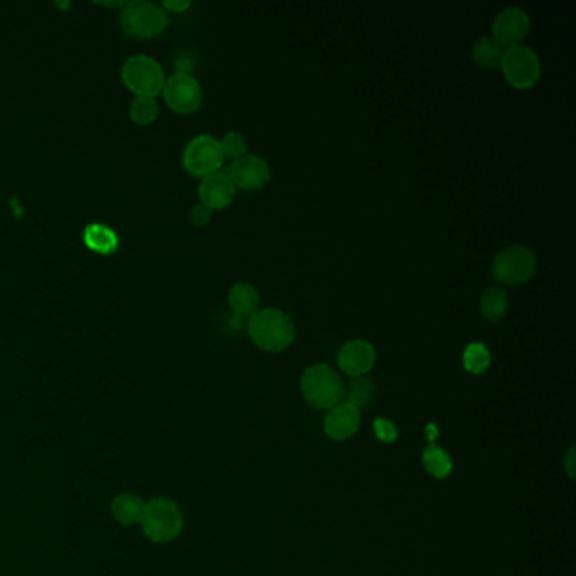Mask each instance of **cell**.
Listing matches in <instances>:
<instances>
[{
	"label": "cell",
	"mask_w": 576,
	"mask_h": 576,
	"mask_svg": "<svg viewBox=\"0 0 576 576\" xmlns=\"http://www.w3.org/2000/svg\"><path fill=\"white\" fill-rule=\"evenodd\" d=\"M250 340L264 352L278 354L293 345L296 340V325L293 318L274 306L256 311L247 320Z\"/></svg>",
	"instance_id": "cell-1"
},
{
	"label": "cell",
	"mask_w": 576,
	"mask_h": 576,
	"mask_svg": "<svg viewBox=\"0 0 576 576\" xmlns=\"http://www.w3.org/2000/svg\"><path fill=\"white\" fill-rule=\"evenodd\" d=\"M183 512L178 504L168 497L147 500L142 514V533L156 544L171 543L183 531Z\"/></svg>",
	"instance_id": "cell-2"
},
{
	"label": "cell",
	"mask_w": 576,
	"mask_h": 576,
	"mask_svg": "<svg viewBox=\"0 0 576 576\" xmlns=\"http://www.w3.org/2000/svg\"><path fill=\"white\" fill-rule=\"evenodd\" d=\"M490 271L495 283L502 288H516L534 278L538 271V257L526 245H509L495 254Z\"/></svg>",
	"instance_id": "cell-3"
},
{
	"label": "cell",
	"mask_w": 576,
	"mask_h": 576,
	"mask_svg": "<svg viewBox=\"0 0 576 576\" xmlns=\"http://www.w3.org/2000/svg\"><path fill=\"white\" fill-rule=\"evenodd\" d=\"M301 391L316 409H332L342 403L345 386L342 377L328 364H315L301 375Z\"/></svg>",
	"instance_id": "cell-4"
},
{
	"label": "cell",
	"mask_w": 576,
	"mask_h": 576,
	"mask_svg": "<svg viewBox=\"0 0 576 576\" xmlns=\"http://www.w3.org/2000/svg\"><path fill=\"white\" fill-rule=\"evenodd\" d=\"M168 22V12L164 11V7L146 0L125 2L120 12V28L134 38L159 36Z\"/></svg>",
	"instance_id": "cell-5"
},
{
	"label": "cell",
	"mask_w": 576,
	"mask_h": 576,
	"mask_svg": "<svg viewBox=\"0 0 576 576\" xmlns=\"http://www.w3.org/2000/svg\"><path fill=\"white\" fill-rule=\"evenodd\" d=\"M125 87L136 93L137 97H154L163 92V66L147 55H134L127 58L120 70Z\"/></svg>",
	"instance_id": "cell-6"
},
{
	"label": "cell",
	"mask_w": 576,
	"mask_h": 576,
	"mask_svg": "<svg viewBox=\"0 0 576 576\" xmlns=\"http://www.w3.org/2000/svg\"><path fill=\"white\" fill-rule=\"evenodd\" d=\"M500 70L504 73L507 83L517 90L533 88L541 78L543 65L539 55L531 46L517 44L512 48H506Z\"/></svg>",
	"instance_id": "cell-7"
},
{
	"label": "cell",
	"mask_w": 576,
	"mask_h": 576,
	"mask_svg": "<svg viewBox=\"0 0 576 576\" xmlns=\"http://www.w3.org/2000/svg\"><path fill=\"white\" fill-rule=\"evenodd\" d=\"M223 161L225 158L220 142L210 134H200L191 139L183 151V166L188 173L198 178H205L208 174L220 171Z\"/></svg>",
	"instance_id": "cell-8"
},
{
	"label": "cell",
	"mask_w": 576,
	"mask_h": 576,
	"mask_svg": "<svg viewBox=\"0 0 576 576\" xmlns=\"http://www.w3.org/2000/svg\"><path fill=\"white\" fill-rule=\"evenodd\" d=\"M161 93L169 109L178 114H193L203 104L202 85L186 71H178L166 78Z\"/></svg>",
	"instance_id": "cell-9"
},
{
	"label": "cell",
	"mask_w": 576,
	"mask_h": 576,
	"mask_svg": "<svg viewBox=\"0 0 576 576\" xmlns=\"http://www.w3.org/2000/svg\"><path fill=\"white\" fill-rule=\"evenodd\" d=\"M225 173L237 190L259 191L271 180V166L257 154H245L227 166Z\"/></svg>",
	"instance_id": "cell-10"
},
{
	"label": "cell",
	"mask_w": 576,
	"mask_h": 576,
	"mask_svg": "<svg viewBox=\"0 0 576 576\" xmlns=\"http://www.w3.org/2000/svg\"><path fill=\"white\" fill-rule=\"evenodd\" d=\"M531 31V17L522 7L511 6L502 9L492 24V38L504 48H512L524 43Z\"/></svg>",
	"instance_id": "cell-11"
},
{
	"label": "cell",
	"mask_w": 576,
	"mask_h": 576,
	"mask_svg": "<svg viewBox=\"0 0 576 576\" xmlns=\"http://www.w3.org/2000/svg\"><path fill=\"white\" fill-rule=\"evenodd\" d=\"M377 352L372 343L354 338L343 343L337 354L338 367L350 377H365L374 369Z\"/></svg>",
	"instance_id": "cell-12"
},
{
	"label": "cell",
	"mask_w": 576,
	"mask_h": 576,
	"mask_svg": "<svg viewBox=\"0 0 576 576\" xmlns=\"http://www.w3.org/2000/svg\"><path fill=\"white\" fill-rule=\"evenodd\" d=\"M235 195H237V188L225 171L208 174L202 178V183L198 188L200 203L212 208L213 212L230 207L235 200Z\"/></svg>",
	"instance_id": "cell-13"
},
{
	"label": "cell",
	"mask_w": 576,
	"mask_h": 576,
	"mask_svg": "<svg viewBox=\"0 0 576 576\" xmlns=\"http://www.w3.org/2000/svg\"><path fill=\"white\" fill-rule=\"evenodd\" d=\"M360 426L359 409L348 403H340L335 408L330 409V413L325 418L323 428L332 440H347L354 436Z\"/></svg>",
	"instance_id": "cell-14"
},
{
	"label": "cell",
	"mask_w": 576,
	"mask_h": 576,
	"mask_svg": "<svg viewBox=\"0 0 576 576\" xmlns=\"http://www.w3.org/2000/svg\"><path fill=\"white\" fill-rule=\"evenodd\" d=\"M227 301H229L230 310H232L234 315L244 316L247 320L256 311L261 310V293H259V289L254 284L245 283V281H239V283H235L229 289Z\"/></svg>",
	"instance_id": "cell-15"
},
{
	"label": "cell",
	"mask_w": 576,
	"mask_h": 576,
	"mask_svg": "<svg viewBox=\"0 0 576 576\" xmlns=\"http://www.w3.org/2000/svg\"><path fill=\"white\" fill-rule=\"evenodd\" d=\"M144 507H146V502L139 495L125 492V494L115 495L110 504V512L120 526H136V524H141Z\"/></svg>",
	"instance_id": "cell-16"
},
{
	"label": "cell",
	"mask_w": 576,
	"mask_h": 576,
	"mask_svg": "<svg viewBox=\"0 0 576 576\" xmlns=\"http://www.w3.org/2000/svg\"><path fill=\"white\" fill-rule=\"evenodd\" d=\"M509 306H511L509 294L499 284H492L480 294V315L484 316L487 321L497 323V321L504 320L509 313Z\"/></svg>",
	"instance_id": "cell-17"
},
{
	"label": "cell",
	"mask_w": 576,
	"mask_h": 576,
	"mask_svg": "<svg viewBox=\"0 0 576 576\" xmlns=\"http://www.w3.org/2000/svg\"><path fill=\"white\" fill-rule=\"evenodd\" d=\"M83 242L88 249L95 250L102 256H110L119 249V235L104 223H88L83 229Z\"/></svg>",
	"instance_id": "cell-18"
},
{
	"label": "cell",
	"mask_w": 576,
	"mask_h": 576,
	"mask_svg": "<svg viewBox=\"0 0 576 576\" xmlns=\"http://www.w3.org/2000/svg\"><path fill=\"white\" fill-rule=\"evenodd\" d=\"M504 53H506V48L499 41H495L492 36H482L472 46V60L484 70L500 68Z\"/></svg>",
	"instance_id": "cell-19"
},
{
	"label": "cell",
	"mask_w": 576,
	"mask_h": 576,
	"mask_svg": "<svg viewBox=\"0 0 576 576\" xmlns=\"http://www.w3.org/2000/svg\"><path fill=\"white\" fill-rule=\"evenodd\" d=\"M462 364L467 372L473 375L485 374L492 364V355L485 343H468L463 350Z\"/></svg>",
	"instance_id": "cell-20"
},
{
	"label": "cell",
	"mask_w": 576,
	"mask_h": 576,
	"mask_svg": "<svg viewBox=\"0 0 576 576\" xmlns=\"http://www.w3.org/2000/svg\"><path fill=\"white\" fill-rule=\"evenodd\" d=\"M423 465L426 472L436 479H445L452 472V460L448 457V453L435 445L428 446L424 450Z\"/></svg>",
	"instance_id": "cell-21"
},
{
	"label": "cell",
	"mask_w": 576,
	"mask_h": 576,
	"mask_svg": "<svg viewBox=\"0 0 576 576\" xmlns=\"http://www.w3.org/2000/svg\"><path fill=\"white\" fill-rule=\"evenodd\" d=\"M345 396H347L348 404H352L357 409L365 408L374 401L375 384L367 377H355L345 389Z\"/></svg>",
	"instance_id": "cell-22"
},
{
	"label": "cell",
	"mask_w": 576,
	"mask_h": 576,
	"mask_svg": "<svg viewBox=\"0 0 576 576\" xmlns=\"http://www.w3.org/2000/svg\"><path fill=\"white\" fill-rule=\"evenodd\" d=\"M131 119L137 125H151L156 122L159 114V105L154 97H136L132 100L129 109Z\"/></svg>",
	"instance_id": "cell-23"
},
{
	"label": "cell",
	"mask_w": 576,
	"mask_h": 576,
	"mask_svg": "<svg viewBox=\"0 0 576 576\" xmlns=\"http://www.w3.org/2000/svg\"><path fill=\"white\" fill-rule=\"evenodd\" d=\"M218 142H220V147H222L223 158H229L232 161L242 158L249 151V142H247L242 132H227L222 139H218Z\"/></svg>",
	"instance_id": "cell-24"
},
{
	"label": "cell",
	"mask_w": 576,
	"mask_h": 576,
	"mask_svg": "<svg viewBox=\"0 0 576 576\" xmlns=\"http://www.w3.org/2000/svg\"><path fill=\"white\" fill-rule=\"evenodd\" d=\"M374 431L377 438L384 443H392L397 438L396 426L387 419H375Z\"/></svg>",
	"instance_id": "cell-25"
},
{
	"label": "cell",
	"mask_w": 576,
	"mask_h": 576,
	"mask_svg": "<svg viewBox=\"0 0 576 576\" xmlns=\"http://www.w3.org/2000/svg\"><path fill=\"white\" fill-rule=\"evenodd\" d=\"M212 218V208H208L207 205H203V203H196V205H193V208H191L190 220L195 227H205V225L212 222Z\"/></svg>",
	"instance_id": "cell-26"
},
{
	"label": "cell",
	"mask_w": 576,
	"mask_h": 576,
	"mask_svg": "<svg viewBox=\"0 0 576 576\" xmlns=\"http://www.w3.org/2000/svg\"><path fill=\"white\" fill-rule=\"evenodd\" d=\"M191 6V2L188 0H168V2H164L163 7L164 11L166 12H180L186 11L188 7Z\"/></svg>",
	"instance_id": "cell-27"
},
{
	"label": "cell",
	"mask_w": 576,
	"mask_h": 576,
	"mask_svg": "<svg viewBox=\"0 0 576 576\" xmlns=\"http://www.w3.org/2000/svg\"><path fill=\"white\" fill-rule=\"evenodd\" d=\"M573 458H575V450L571 448L570 453H568V457L565 458L566 470H568V473H570L571 479L575 477V462H573Z\"/></svg>",
	"instance_id": "cell-28"
},
{
	"label": "cell",
	"mask_w": 576,
	"mask_h": 576,
	"mask_svg": "<svg viewBox=\"0 0 576 576\" xmlns=\"http://www.w3.org/2000/svg\"><path fill=\"white\" fill-rule=\"evenodd\" d=\"M230 323H232V328H234V330H242V328L247 327V318L232 313V320H230Z\"/></svg>",
	"instance_id": "cell-29"
}]
</instances>
